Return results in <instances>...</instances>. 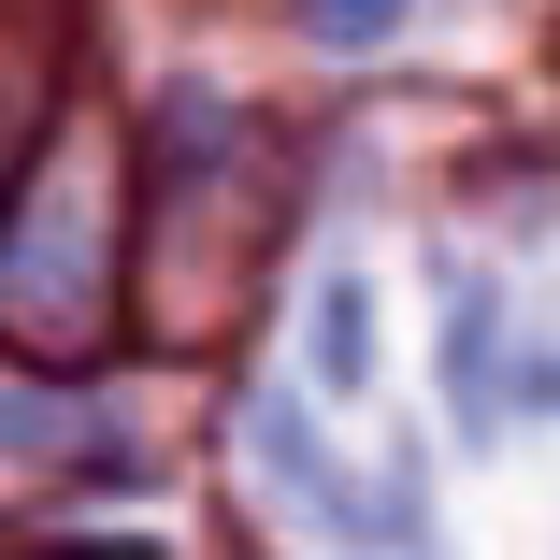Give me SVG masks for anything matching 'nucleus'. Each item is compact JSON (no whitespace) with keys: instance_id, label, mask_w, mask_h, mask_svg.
Here are the masks:
<instances>
[{"instance_id":"obj_3","label":"nucleus","mask_w":560,"mask_h":560,"mask_svg":"<svg viewBox=\"0 0 560 560\" xmlns=\"http://www.w3.org/2000/svg\"><path fill=\"white\" fill-rule=\"evenodd\" d=\"M360 374H374V288L330 273L316 288V388H360Z\"/></svg>"},{"instance_id":"obj_4","label":"nucleus","mask_w":560,"mask_h":560,"mask_svg":"<svg viewBox=\"0 0 560 560\" xmlns=\"http://www.w3.org/2000/svg\"><path fill=\"white\" fill-rule=\"evenodd\" d=\"M302 30H316V44H388L402 0H302Z\"/></svg>"},{"instance_id":"obj_1","label":"nucleus","mask_w":560,"mask_h":560,"mask_svg":"<svg viewBox=\"0 0 560 560\" xmlns=\"http://www.w3.org/2000/svg\"><path fill=\"white\" fill-rule=\"evenodd\" d=\"M259 460L330 517V532H374V546H417V489H360L346 460H330V445L302 431V402H259Z\"/></svg>"},{"instance_id":"obj_2","label":"nucleus","mask_w":560,"mask_h":560,"mask_svg":"<svg viewBox=\"0 0 560 560\" xmlns=\"http://www.w3.org/2000/svg\"><path fill=\"white\" fill-rule=\"evenodd\" d=\"M445 402H460V431H503V302L475 273L445 302Z\"/></svg>"}]
</instances>
